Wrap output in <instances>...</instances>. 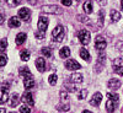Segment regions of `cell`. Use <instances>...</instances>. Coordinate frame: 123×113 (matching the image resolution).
<instances>
[{"label":"cell","instance_id":"8","mask_svg":"<svg viewBox=\"0 0 123 113\" xmlns=\"http://www.w3.org/2000/svg\"><path fill=\"white\" fill-rule=\"evenodd\" d=\"M101 101H102V94L101 92H96V94L92 96V98L90 101V105L94 106V107H98V105L101 103Z\"/></svg>","mask_w":123,"mask_h":113},{"label":"cell","instance_id":"45","mask_svg":"<svg viewBox=\"0 0 123 113\" xmlns=\"http://www.w3.org/2000/svg\"><path fill=\"white\" fill-rule=\"evenodd\" d=\"M11 113H15V112H11Z\"/></svg>","mask_w":123,"mask_h":113},{"label":"cell","instance_id":"21","mask_svg":"<svg viewBox=\"0 0 123 113\" xmlns=\"http://www.w3.org/2000/svg\"><path fill=\"white\" fill-rule=\"evenodd\" d=\"M59 55H60V58H68L69 55H70V49H69V47H63L60 49V52H59Z\"/></svg>","mask_w":123,"mask_h":113},{"label":"cell","instance_id":"4","mask_svg":"<svg viewBox=\"0 0 123 113\" xmlns=\"http://www.w3.org/2000/svg\"><path fill=\"white\" fill-rule=\"evenodd\" d=\"M78 37H79V41H80V43H81V44L86 46V44L90 43V38H91V36H90V32H89L87 30H81V31H79Z\"/></svg>","mask_w":123,"mask_h":113},{"label":"cell","instance_id":"33","mask_svg":"<svg viewBox=\"0 0 123 113\" xmlns=\"http://www.w3.org/2000/svg\"><path fill=\"white\" fill-rule=\"evenodd\" d=\"M20 112H21V113H30L31 108L28 106H26V105H22L21 107H20Z\"/></svg>","mask_w":123,"mask_h":113},{"label":"cell","instance_id":"39","mask_svg":"<svg viewBox=\"0 0 123 113\" xmlns=\"http://www.w3.org/2000/svg\"><path fill=\"white\" fill-rule=\"evenodd\" d=\"M97 3H98L100 5H102V6L107 4V1H106V0H97Z\"/></svg>","mask_w":123,"mask_h":113},{"label":"cell","instance_id":"9","mask_svg":"<svg viewBox=\"0 0 123 113\" xmlns=\"http://www.w3.org/2000/svg\"><path fill=\"white\" fill-rule=\"evenodd\" d=\"M48 24H49L48 18L44 17V16H41L39 20H38V30L39 31H44V32H46V30L48 27Z\"/></svg>","mask_w":123,"mask_h":113},{"label":"cell","instance_id":"34","mask_svg":"<svg viewBox=\"0 0 123 113\" xmlns=\"http://www.w3.org/2000/svg\"><path fill=\"white\" fill-rule=\"evenodd\" d=\"M21 1L22 0H7L9 5H11V6H17V5L21 4Z\"/></svg>","mask_w":123,"mask_h":113},{"label":"cell","instance_id":"1","mask_svg":"<svg viewBox=\"0 0 123 113\" xmlns=\"http://www.w3.org/2000/svg\"><path fill=\"white\" fill-rule=\"evenodd\" d=\"M107 97L110 98L106 103V109H107V113H113L116 107H117V103H118V95L116 94H107Z\"/></svg>","mask_w":123,"mask_h":113},{"label":"cell","instance_id":"32","mask_svg":"<svg viewBox=\"0 0 123 113\" xmlns=\"http://www.w3.org/2000/svg\"><path fill=\"white\" fill-rule=\"evenodd\" d=\"M104 26V11L98 12V27Z\"/></svg>","mask_w":123,"mask_h":113},{"label":"cell","instance_id":"42","mask_svg":"<svg viewBox=\"0 0 123 113\" xmlns=\"http://www.w3.org/2000/svg\"><path fill=\"white\" fill-rule=\"evenodd\" d=\"M28 3H30V4H33V5L36 4V1H35V0H28Z\"/></svg>","mask_w":123,"mask_h":113},{"label":"cell","instance_id":"6","mask_svg":"<svg viewBox=\"0 0 123 113\" xmlns=\"http://www.w3.org/2000/svg\"><path fill=\"white\" fill-rule=\"evenodd\" d=\"M65 68L68 70H78V69L81 68V65L78 63L75 59H69V60L65 61Z\"/></svg>","mask_w":123,"mask_h":113},{"label":"cell","instance_id":"16","mask_svg":"<svg viewBox=\"0 0 123 113\" xmlns=\"http://www.w3.org/2000/svg\"><path fill=\"white\" fill-rule=\"evenodd\" d=\"M7 98H9V94H7V91L1 89L0 90V105H3L5 103V102H7Z\"/></svg>","mask_w":123,"mask_h":113},{"label":"cell","instance_id":"11","mask_svg":"<svg viewBox=\"0 0 123 113\" xmlns=\"http://www.w3.org/2000/svg\"><path fill=\"white\" fill-rule=\"evenodd\" d=\"M22 100L26 102L27 105H30V106H33V105H35V101H33L32 94H31V92H28V91H26L25 94H24V96H22Z\"/></svg>","mask_w":123,"mask_h":113},{"label":"cell","instance_id":"7","mask_svg":"<svg viewBox=\"0 0 123 113\" xmlns=\"http://www.w3.org/2000/svg\"><path fill=\"white\" fill-rule=\"evenodd\" d=\"M30 16H31V10L27 9V7H22L18 10V17L21 20H25V21H28L30 20Z\"/></svg>","mask_w":123,"mask_h":113},{"label":"cell","instance_id":"19","mask_svg":"<svg viewBox=\"0 0 123 113\" xmlns=\"http://www.w3.org/2000/svg\"><path fill=\"white\" fill-rule=\"evenodd\" d=\"M26 38H27L26 33H18V35L16 36V44H18V46L24 44L25 41H26Z\"/></svg>","mask_w":123,"mask_h":113},{"label":"cell","instance_id":"35","mask_svg":"<svg viewBox=\"0 0 123 113\" xmlns=\"http://www.w3.org/2000/svg\"><path fill=\"white\" fill-rule=\"evenodd\" d=\"M44 35H46L44 31H39V32H36V33H35L36 38H38V39H42V38H44Z\"/></svg>","mask_w":123,"mask_h":113},{"label":"cell","instance_id":"22","mask_svg":"<svg viewBox=\"0 0 123 113\" xmlns=\"http://www.w3.org/2000/svg\"><path fill=\"white\" fill-rule=\"evenodd\" d=\"M18 102H20V96L17 94H14L12 97H11V102H10V106L11 107H16L18 105Z\"/></svg>","mask_w":123,"mask_h":113},{"label":"cell","instance_id":"36","mask_svg":"<svg viewBox=\"0 0 123 113\" xmlns=\"http://www.w3.org/2000/svg\"><path fill=\"white\" fill-rule=\"evenodd\" d=\"M76 18H78V21L84 22V24H86V22H87V20H89L86 16H81V15H78V17H76Z\"/></svg>","mask_w":123,"mask_h":113},{"label":"cell","instance_id":"27","mask_svg":"<svg viewBox=\"0 0 123 113\" xmlns=\"http://www.w3.org/2000/svg\"><path fill=\"white\" fill-rule=\"evenodd\" d=\"M6 63H7V57L5 54H0V66H1V68L5 66Z\"/></svg>","mask_w":123,"mask_h":113},{"label":"cell","instance_id":"30","mask_svg":"<svg viewBox=\"0 0 123 113\" xmlns=\"http://www.w3.org/2000/svg\"><path fill=\"white\" fill-rule=\"evenodd\" d=\"M113 70H115V73H117L118 75L123 76V66H119V65H115V66H113Z\"/></svg>","mask_w":123,"mask_h":113},{"label":"cell","instance_id":"12","mask_svg":"<svg viewBox=\"0 0 123 113\" xmlns=\"http://www.w3.org/2000/svg\"><path fill=\"white\" fill-rule=\"evenodd\" d=\"M108 87L110 89H112V90H117L119 86H121V81L118 80V79H110V81H108Z\"/></svg>","mask_w":123,"mask_h":113},{"label":"cell","instance_id":"37","mask_svg":"<svg viewBox=\"0 0 123 113\" xmlns=\"http://www.w3.org/2000/svg\"><path fill=\"white\" fill-rule=\"evenodd\" d=\"M60 1H62V4L65 5V6H70L71 5V0H60Z\"/></svg>","mask_w":123,"mask_h":113},{"label":"cell","instance_id":"17","mask_svg":"<svg viewBox=\"0 0 123 113\" xmlns=\"http://www.w3.org/2000/svg\"><path fill=\"white\" fill-rule=\"evenodd\" d=\"M83 10L86 12V14H91L92 12V1L91 0H86L83 5Z\"/></svg>","mask_w":123,"mask_h":113},{"label":"cell","instance_id":"24","mask_svg":"<svg viewBox=\"0 0 123 113\" xmlns=\"http://www.w3.org/2000/svg\"><path fill=\"white\" fill-rule=\"evenodd\" d=\"M41 52H42V54H43L44 57H47V58H50V57L53 55L52 49H50V48H48V47H44V48H42V49H41Z\"/></svg>","mask_w":123,"mask_h":113},{"label":"cell","instance_id":"5","mask_svg":"<svg viewBox=\"0 0 123 113\" xmlns=\"http://www.w3.org/2000/svg\"><path fill=\"white\" fill-rule=\"evenodd\" d=\"M107 46V42H106V39L104 37H101V36H97L96 39H95V48L98 49V50H104Z\"/></svg>","mask_w":123,"mask_h":113},{"label":"cell","instance_id":"13","mask_svg":"<svg viewBox=\"0 0 123 113\" xmlns=\"http://www.w3.org/2000/svg\"><path fill=\"white\" fill-rule=\"evenodd\" d=\"M70 83H75V84H81L83 83V75L81 74H73L69 77Z\"/></svg>","mask_w":123,"mask_h":113},{"label":"cell","instance_id":"2","mask_svg":"<svg viewBox=\"0 0 123 113\" xmlns=\"http://www.w3.org/2000/svg\"><path fill=\"white\" fill-rule=\"evenodd\" d=\"M64 35H65V30L63 26H57L53 32H52V38L55 41V42H62L64 38Z\"/></svg>","mask_w":123,"mask_h":113},{"label":"cell","instance_id":"14","mask_svg":"<svg viewBox=\"0 0 123 113\" xmlns=\"http://www.w3.org/2000/svg\"><path fill=\"white\" fill-rule=\"evenodd\" d=\"M20 75L24 76L25 79H30V77H32V73L30 71V69L27 66H24L20 69Z\"/></svg>","mask_w":123,"mask_h":113},{"label":"cell","instance_id":"20","mask_svg":"<svg viewBox=\"0 0 123 113\" xmlns=\"http://www.w3.org/2000/svg\"><path fill=\"white\" fill-rule=\"evenodd\" d=\"M24 86H25V89H32L33 86H35V80L32 79V77H30V79H25L24 80Z\"/></svg>","mask_w":123,"mask_h":113},{"label":"cell","instance_id":"41","mask_svg":"<svg viewBox=\"0 0 123 113\" xmlns=\"http://www.w3.org/2000/svg\"><path fill=\"white\" fill-rule=\"evenodd\" d=\"M0 113H6L5 108H0Z\"/></svg>","mask_w":123,"mask_h":113},{"label":"cell","instance_id":"25","mask_svg":"<svg viewBox=\"0 0 123 113\" xmlns=\"http://www.w3.org/2000/svg\"><path fill=\"white\" fill-rule=\"evenodd\" d=\"M20 57H21V59L24 60V61H27L28 59H30V50H27V49H24L21 53H20Z\"/></svg>","mask_w":123,"mask_h":113},{"label":"cell","instance_id":"23","mask_svg":"<svg viewBox=\"0 0 123 113\" xmlns=\"http://www.w3.org/2000/svg\"><path fill=\"white\" fill-rule=\"evenodd\" d=\"M80 57L83 58V59H85L86 61H89V60H90V53L87 52V49L81 48V49H80Z\"/></svg>","mask_w":123,"mask_h":113},{"label":"cell","instance_id":"38","mask_svg":"<svg viewBox=\"0 0 123 113\" xmlns=\"http://www.w3.org/2000/svg\"><path fill=\"white\" fill-rule=\"evenodd\" d=\"M123 63V58H117L115 60V65H118V64H122Z\"/></svg>","mask_w":123,"mask_h":113},{"label":"cell","instance_id":"44","mask_svg":"<svg viewBox=\"0 0 123 113\" xmlns=\"http://www.w3.org/2000/svg\"><path fill=\"white\" fill-rule=\"evenodd\" d=\"M83 113H91V112H90V111H86V109H85V111H83Z\"/></svg>","mask_w":123,"mask_h":113},{"label":"cell","instance_id":"10","mask_svg":"<svg viewBox=\"0 0 123 113\" xmlns=\"http://www.w3.org/2000/svg\"><path fill=\"white\" fill-rule=\"evenodd\" d=\"M36 66L38 69V71H41V73H43V71H46V61L43 58H37L36 59Z\"/></svg>","mask_w":123,"mask_h":113},{"label":"cell","instance_id":"29","mask_svg":"<svg viewBox=\"0 0 123 113\" xmlns=\"http://www.w3.org/2000/svg\"><path fill=\"white\" fill-rule=\"evenodd\" d=\"M86 95H87V90H86V89H83V90H81L79 94H78V98H79V100H84V98L86 97Z\"/></svg>","mask_w":123,"mask_h":113},{"label":"cell","instance_id":"43","mask_svg":"<svg viewBox=\"0 0 123 113\" xmlns=\"http://www.w3.org/2000/svg\"><path fill=\"white\" fill-rule=\"evenodd\" d=\"M121 9L123 10V0H121Z\"/></svg>","mask_w":123,"mask_h":113},{"label":"cell","instance_id":"3","mask_svg":"<svg viewBox=\"0 0 123 113\" xmlns=\"http://www.w3.org/2000/svg\"><path fill=\"white\" fill-rule=\"evenodd\" d=\"M42 12H46V14H54V15H60L63 12L62 7L57 6V5H44L41 7Z\"/></svg>","mask_w":123,"mask_h":113},{"label":"cell","instance_id":"18","mask_svg":"<svg viewBox=\"0 0 123 113\" xmlns=\"http://www.w3.org/2000/svg\"><path fill=\"white\" fill-rule=\"evenodd\" d=\"M110 16H111V20H112V22H117L118 20L121 18V14L117 11V10H111V12H110Z\"/></svg>","mask_w":123,"mask_h":113},{"label":"cell","instance_id":"15","mask_svg":"<svg viewBox=\"0 0 123 113\" xmlns=\"http://www.w3.org/2000/svg\"><path fill=\"white\" fill-rule=\"evenodd\" d=\"M20 25H21V22H20V20L15 16H12L11 18L9 20V27L11 28H15V27H20Z\"/></svg>","mask_w":123,"mask_h":113},{"label":"cell","instance_id":"28","mask_svg":"<svg viewBox=\"0 0 123 113\" xmlns=\"http://www.w3.org/2000/svg\"><path fill=\"white\" fill-rule=\"evenodd\" d=\"M57 79H58V77H57V75H55V74H52V75H50V76L48 77L49 84L52 85V86H54V85L57 84Z\"/></svg>","mask_w":123,"mask_h":113},{"label":"cell","instance_id":"26","mask_svg":"<svg viewBox=\"0 0 123 113\" xmlns=\"http://www.w3.org/2000/svg\"><path fill=\"white\" fill-rule=\"evenodd\" d=\"M64 89H65L68 92H75V91H76V87H75L74 85H70V84H68V83L64 84Z\"/></svg>","mask_w":123,"mask_h":113},{"label":"cell","instance_id":"31","mask_svg":"<svg viewBox=\"0 0 123 113\" xmlns=\"http://www.w3.org/2000/svg\"><path fill=\"white\" fill-rule=\"evenodd\" d=\"M6 47H7V41L4 38V39L0 41V50H1V52H4V50L6 49Z\"/></svg>","mask_w":123,"mask_h":113},{"label":"cell","instance_id":"40","mask_svg":"<svg viewBox=\"0 0 123 113\" xmlns=\"http://www.w3.org/2000/svg\"><path fill=\"white\" fill-rule=\"evenodd\" d=\"M4 18H5V17H4V15H3V14H0V25L4 24Z\"/></svg>","mask_w":123,"mask_h":113}]
</instances>
